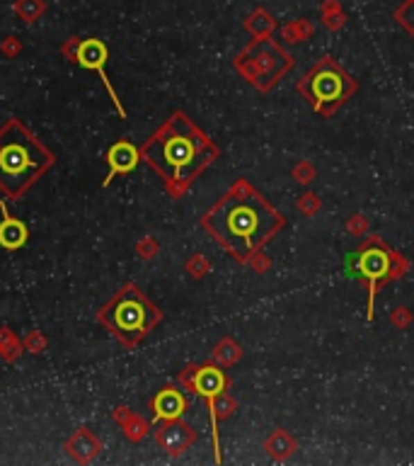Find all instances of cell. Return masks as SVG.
Segmentation results:
<instances>
[{"label":"cell","mask_w":414,"mask_h":466,"mask_svg":"<svg viewBox=\"0 0 414 466\" xmlns=\"http://www.w3.org/2000/svg\"><path fill=\"white\" fill-rule=\"evenodd\" d=\"M240 357H243V347H240L235 340H230V338L221 340L218 345H216V350H214V360L218 362L221 367L235 365V362H240Z\"/></svg>","instance_id":"e0dca14e"},{"label":"cell","mask_w":414,"mask_h":466,"mask_svg":"<svg viewBox=\"0 0 414 466\" xmlns=\"http://www.w3.org/2000/svg\"><path fill=\"white\" fill-rule=\"evenodd\" d=\"M349 269L366 287L368 294L366 318L373 321V303H376L381 287L393 282V279L405 277L407 269H410V260L400 250H393L381 235H366L363 243L349 255Z\"/></svg>","instance_id":"3957f363"},{"label":"cell","mask_w":414,"mask_h":466,"mask_svg":"<svg viewBox=\"0 0 414 466\" xmlns=\"http://www.w3.org/2000/svg\"><path fill=\"white\" fill-rule=\"evenodd\" d=\"M347 231H349V235H366L368 233V219L363 217L361 212L352 214V217L347 219Z\"/></svg>","instance_id":"603a6c76"},{"label":"cell","mask_w":414,"mask_h":466,"mask_svg":"<svg viewBox=\"0 0 414 466\" xmlns=\"http://www.w3.org/2000/svg\"><path fill=\"white\" fill-rule=\"evenodd\" d=\"M295 207H298V212L305 214V217H315V214L322 209V202H320V197L315 192H305V194H300L298 197Z\"/></svg>","instance_id":"44dd1931"},{"label":"cell","mask_w":414,"mask_h":466,"mask_svg":"<svg viewBox=\"0 0 414 466\" xmlns=\"http://www.w3.org/2000/svg\"><path fill=\"white\" fill-rule=\"evenodd\" d=\"M189 386L196 396H201V399H206L211 403V401H216L221 394L228 391L230 379L221 367L206 365V367H199V369H191Z\"/></svg>","instance_id":"ba28073f"},{"label":"cell","mask_w":414,"mask_h":466,"mask_svg":"<svg viewBox=\"0 0 414 466\" xmlns=\"http://www.w3.org/2000/svg\"><path fill=\"white\" fill-rule=\"evenodd\" d=\"M412 318H414V313L407 306H395V311L390 313V323L395 328H400V331H407V328H410Z\"/></svg>","instance_id":"cb8c5ba5"},{"label":"cell","mask_w":414,"mask_h":466,"mask_svg":"<svg viewBox=\"0 0 414 466\" xmlns=\"http://www.w3.org/2000/svg\"><path fill=\"white\" fill-rule=\"evenodd\" d=\"M356 90L359 83L332 56L318 58L310 66V71L295 83V92L303 95V100L310 105V110L315 115L325 117V119L342 110Z\"/></svg>","instance_id":"277c9868"},{"label":"cell","mask_w":414,"mask_h":466,"mask_svg":"<svg viewBox=\"0 0 414 466\" xmlns=\"http://www.w3.org/2000/svg\"><path fill=\"white\" fill-rule=\"evenodd\" d=\"M187 399L182 391L177 389H162L160 394L153 399V410H155V420H167V423H172V420L182 418V413L187 410Z\"/></svg>","instance_id":"9c48e42d"},{"label":"cell","mask_w":414,"mask_h":466,"mask_svg":"<svg viewBox=\"0 0 414 466\" xmlns=\"http://www.w3.org/2000/svg\"><path fill=\"white\" fill-rule=\"evenodd\" d=\"M248 265H250V267H252V269H255V272L264 274V272H267V269H269V267H272V260H269V258H267V255H262V250H259V253H257V255H255V258H252V260H250V263H248Z\"/></svg>","instance_id":"d4e9b609"},{"label":"cell","mask_w":414,"mask_h":466,"mask_svg":"<svg viewBox=\"0 0 414 466\" xmlns=\"http://www.w3.org/2000/svg\"><path fill=\"white\" fill-rule=\"evenodd\" d=\"M194 438H196V433L189 428V425H180V423H175V420H172L170 428L162 430V433H160L162 447H165L170 454L184 452V449L189 447L191 442H194Z\"/></svg>","instance_id":"7c38bea8"},{"label":"cell","mask_w":414,"mask_h":466,"mask_svg":"<svg viewBox=\"0 0 414 466\" xmlns=\"http://www.w3.org/2000/svg\"><path fill=\"white\" fill-rule=\"evenodd\" d=\"M295 449H298V440L286 428H276L274 433L264 440V452H267L274 462H286Z\"/></svg>","instance_id":"30bf717a"},{"label":"cell","mask_w":414,"mask_h":466,"mask_svg":"<svg viewBox=\"0 0 414 466\" xmlns=\"http://www.w3.org/2000/svg\"><path fill=\"white\" fill-rule=\"evenodd\" d=\"M201 226L230 258L248 265L274 235L284 231L286 217L250 180L240 178L204 214Z\"/></svg>","instance_id":"6da1fadb"},{"label":"cell","mask_w":414,"mask_h":466,"mask_svg":"<svg viewBox=\"0 0 414 466\" xmlns=\"http://www.w3.org/2000/svg\"><path fill=\"white\" fill-rule=\"evenodd\" d=\"M395 22L400 24L407 34L414 37V0H407V3H402L400 8L395 10Z\"/></svg>","instance_id":"ffe728a7"},{"label":"cell","mask_w":414,"mask_h":466,"mask_svg":"<svg viewBox=\"0 0 414 466\" xmlns=\"http://www.w3.org/2000/svg\"><path fill=\"white\" fill-rule=\"evenodd\" d=\"M293 68V58L272 37L255 39L243 53L235 56V71L259 92L274 90L279 81Z\"/></svg>","instance_id":"5b68a950"},{"label":"cell","mask_w":414,"mask_h":466,"mask_svg":"<svg viewBox=\"0 0 414 466\" xmlns=\"http://www.w3.org/2000/svg\"><path fill=\"white\" fill-rule=\"evenodd\" d=\"M160 313L146 301L138 292H126L112 308V323L126 338H141L157 323Z\"/></svg>","instance_id":"8992f818"},{"label":"cell","mask_w":414,"mask_h":466,"mask_svg":"<svg viewBox=\"0 0 414 466\" xmlns=\"http://www.w3.org/2000/svg\"><path fill=\"white\" fill-rule=\"evenodd\" d=\"M281 34H284L286 42H305V39L313 34V24L308 22V19H293V22H288L284 29H281Z\"/></svg>","instance_id":"ac0fdd59"},{"label":"cell","mask_w":414,"mask_h":466,"mask_svg":"<svg viewBox=\"0 0 414 466\" xmlns=\"http://www.w3.org/2000/svg\"><path fill=\"white\" fill-rule=\"evenodd\" d=\"M44 165V156L29 139H10L0 146V175L8 180L24 178L29 173H37Z\"/></svg>","instance_id":"52a82bcc"},{"label":"cell","mask_w":414,"mask_h":466,"mask_svg":"<svg viewBox=\"0 0 414 466\" xmlns=\"http://www.w3.org/2000/svg\"><path fill=\"white\" fill-rule=\"evenodd\" d=\"M107 160H110V178H114V173H131L138 165V151L131 144L121 141V144L112 146Z\"/></svg>","instance_id":"4fadbf2b"},{"label":"cell","mask_w":414,"mask_h":466,"mask_svg":"<svg viewBox=\"0 0 414 466\" xmlns=\"http://www.w3.org/2000/svg\"><path fill=\"white\" fill-rule=\"evenodd\" d=\"M216 158V144L182 112L172 115L146 146V160L162 175L172 194L184 192Z\"/></svg>","instance_id":"7a4b0ae2"},{"label":"cell","mask_w":414,"mask_h":466,"mask_svg":"<svg viewBox=\"0 0 414 466\" xmlns=\"http://www.w3.org/2000/svg\"><path fill=\"white\" fill-rule=\"evenodd\" d=\"M107 47L100 42V39H85L76 47V58L83 68H92V71H100L107 63Z\"/></svg>","instance_id":"8fae6325"},{"label":"cell","mask_w":414,"mask_h":466,"mask_svg":"<svg viewBox=\"0 0 414 466\" xmlns=\"http://www.w3.org/2000/svg\"><path fill=\"white\" fill-rule=\"evenodd\" d=\"M27 238H29L27 226H24L22 222H17V219L5 214L3 224H0V245L8 250H17L27 243Z\"/></svg>","instance_id":"5bb4252c"},{"label":"cell","mask_w":414,"mask_h":466,"mask_svg":"<svg viewBox=\"0 0 414 466\" xmlns=\"http://www.w3.org/2000/svg\"><path fill=\"white\" fill-rule=\"evenodd\" d=\"M291 175H293V180L298 185H310L318 173H315V165L310 163V160H298V165H293Z\"/></svg>","instance_id":"7402d4cb"},{"label":"cell","mask_w":414,"mask_h":466,"mask_svg":"<svg viewBox=\"0 0 414 466\" xmlns=\"http://www.w3.org/2000/svg\"><path fill=\"white\" fill-rule=\"evenodd\" d=\"M245 29L252 34V39H264V37H272V32L276 29V22L267 10L257 8L248 19H245Z\"/></svg>","instance_id":"2e32d148"},{"label":"cell","mask_w":414,"mask_h":466,"mask_svg":"<svg viewBox=\"0 0 414 466\" xmlns=\"http://www.w3.org/2000/svg\"><path fill=\"white\" fill-rule=\"evenodd\" d=\"M322 22L327 24L329 29H342L344 27L347 17H344L339 0H325L322 3Z\"/></svg>","instance_id":"d6986e66"},{"label":"cell","mask_w":414,"mask_h":466,"mask_svg":"<svg viewBox=\"0 0 414 466\" xmlns=\"http://www.w3.org/2000/svg\"><path fill=\"white\" fill-rule=\"evenodd\" d=\"M235 408H238V401L230 399L228 391L225 394H221L216 401H211L209 403V410H211V430H214V447L218 449V433H216V428H218V420H225L230 418V415L235 413Z\"/></svg>","instance_id":"9a60e30c"}]
</instances>
